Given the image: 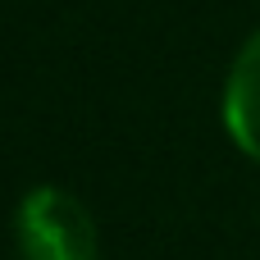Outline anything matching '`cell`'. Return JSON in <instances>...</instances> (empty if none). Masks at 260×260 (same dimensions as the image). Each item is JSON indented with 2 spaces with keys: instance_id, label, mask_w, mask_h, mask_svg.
I'll return each mask as SVG.
<instances>
[{
  "instance_id": "cell-1",
  "label": "cell",
  "mask_w": 260,
  "mask_h": 260,
  "mask_svg": "<svg viewBox=\"0 0 260 260\" xmlns=\"http://www.w3.org/2000/svg\"><path fill=\"white\" fill-rule=\"evenodd\" d=\"M14 238H18L23 260H96L101 256L91 210L55 183H41L18 201Z\"/></svg>"
},
{
  "instance_id": "cell-2",
  "label": "cell",
  "mask_w": 260,
  "mask_h": 260,
  "mask_svg": "<svg viewBox=\"0 0 260 260\" xmlns=\"http://www.w3.org/2000/svg\"><path fill=\"white\" fill-rule=\"evenodd\" d=\"M224 128L242 155L260 165V32L238 50L224 82Z\"/></svg>"
}]
</instances>
